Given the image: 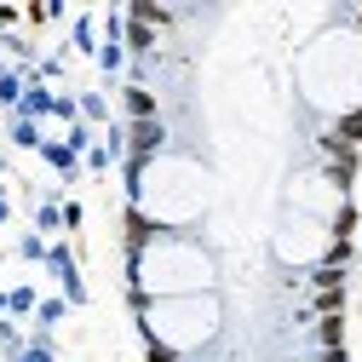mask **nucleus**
<instances>
[{
    "label": "nucleus",
    "instance_id": "nucleus-24",
    "mask_svg": "<svg viewBox=\"0 0 362 362\" xmlns=\"http://www.w3.org/2000/svg\"><path fill=\"white\" fill-rule=\"evenodd\" d=\"M0 310H6V293H0Z\"/></svg>",
    "mask_w": 362,
    "mask_h": 362
},
{
    "label": "nucleus",
    "instance_id": "nucleus-5",
    "mask_svg": "<svg viewBox=\"0 0 362 362\" xmlns=\"http://www.w3.org/2000/svg\"><path fill=\"white\" fill-rule=\"evenodd\" d=\"M334 139H339L345 150H356V144H362V115H345V121L334 127Z\"/></svg>",
    "mask_w": 362,
    "mask_h": 362
},
{
    "label": "nucleus",
    "instance_id": "nucleus-17",
    "mask_svg": "<svg viewBox=\"0 0 362 362\" xmlns=\"http://www.w3.org/2000/svg\"><path fill=\"white\" fill-rule=\"evenodd\" d=\"M110 161H115L110 150H86V167H93V173H110Z\"/></svg>",
    "mask_w": 362,
    "mask_h": 362
},
{
    "label": "nucleus",
    "instance_id": "nucleus-19",
    "mask_svg": "<svg viewBox=\"0 0 362 362\" xmlns=\"http://www.w3.org/2000/svg\"><path fill=\"white\" fill-rule=\"evenodd\" d=\"M12 362H52V356H47V345H29V351H18Z\"/></svg>",
    "mask_w": 362,
    "mask_h": 362
},
{
    "label": "nucleus",
    "instance_id": "nucleus-9",
    "mask_svg": "<svg viewBox=\"0 0 362 362\" xmlns=\"http://www.w3.org/2000/svg\"><path fill=\"white\" fill-rule=\"evenodd\" d=\"M40 310V328H52V322H64V299H47V305H35Z\"/></svg>",
    "mask_w": 362,
    "mask_h": 362
},
{
    "label": "nucleus",
    "instance_id": "nucleus-6",
    "mask_svg": "<svg viewBox=\"0 0 362 362\" xmlns=\"http://www.w3.org/2000/svg\"><path fill=\"white\" fill-rule=\"evenodd\" d=\"M12 144H23V150H40V132H35V121H12Z\"/></svg>",
    "mask_w": 362,
    "mask_h": 362
},
{
    "label": "nucleus",
    "instance_id": "nucleus-11",
    "mask_svg": "<svg viewBox=\"0 0 362 362\" xmlns=\"http://www.w3.org/2000/svg\"><path fill=\"white\" fill-rule=\"evenodd\" d=\"M98 64H104V69H121V40H104V47H98Z\"/></svg>",
    "mask_w": 362,
    "mask_h": 362
},
{
    "label": "nucleus",
    "instance_id": "nucleus-23",
    "mask_svg": "<svg viewBox=\"0 0 362 362\" xmlns=\"http://www.w3.org/2000/svg\"><path fill=\"white\" fill-rule=\"evenodd\" d=\"M6 213H12V207H6V196H0V218H6Z\"/></svg>",
    "mask_w": 362,
    "mask_h": 362
},
{
    "label": "nucleus",
    "instance_id": "nucleus-3",
    "mask_svg": "<svg viewBox=\"0 0 362 362\" xmlns=\"http://www.w3.org/2000/svg\"><path fill=\"white\" fill-rule=\"evenodd\" d=\"M40 156H47V161H52V167H58L64 178L75 173V150H69V144H40Z\"/></svg>",
    "mask_w": 362,
    "mask_h": 362
},
{
    "label": "nucleus",
    "instance_id": "nucleus-13",
    "mask_svg": "<svg viewBox=\"0 0 362 362\" xmlns=\"http://www.w3.org/2000/svg\"><path fill=\"white\" fill-rule=\"evenodd\" d=\"M75 47H81V52H98V40H93V23H86V18L75 23Z\"/></svg>",
    "mask_w": 362,
    "mask_h": 362
},
{
    "label": "nucleus",
    "instance_id": "nucleus-1",
    "mask_svg": "<svg viewBox=\"0 0 362 362\" xmlns=\"http://www.w3.org/2000/svg\"><path fill=\"white\" fill-rule=\"evenodd\" d=\"M47 264H52V276L64 282V293L81 305V299H86V288H81V276H75V259H69V247H47Z\"/></svg>",
    "mask_w": 362,
    "mask_h": 362
},
{
    "label": "nucleus",
    "instance_id": "nucleus-21",
    "mask_svg": "<svg viewBox=\"0 0 362 362\" xmlns=\"http://www.w3.org/2000/svg\"><path fill=\"white\" fill-rule=\"evenodd\" d=\"M322 362H351V356H345V345H328V351H322Z\"/></svg>",
    "mask_w": 362,
    "mask_h": 362
},
{
    "label": "nucleus",
    "instance_id": "nucleus-2",
    "mask_svg": "<svg viewBox=\"0 0 362 362\" xmlns=\"http://www.w3.org/2000/svg\"><path fill=\"white\" fill-rule=\"evenodd\" d=\"M161 139H167V132H161V121H139V127H132V156H156L161 150Z\"/></svg>",
    "mask_w": 362,
    "mask_h": 362
},
{
    "label": "nucleus",
    "instance_id": "nucleus-12",
    "mask_svg": "<svg viewBox=\"0 0 362 362\" xmlns=\"http://www.w3.org/2000/svg\"><path fill=\"white\" fill-rule=\"evenodd\" d=\"M339 339H345V322H339V316H328V322H322V351L339 345Z\"/></svg>",
    "mask_w": 362,
    "mask_h": 362
},
{
    "label": "nucleus",
    "instance_id": "nucleus-25",
    "mask_svg": "<svg viewBox=\"0 0 362 362\" xmlns=\"http://www.w3.org/2000/svg\"><path fill=\"white\" fill-rule=\"evenodd\" d=\"M0 167H6V156H0Z\"/></svg>",
    "mask_w": 362,
    "mask_h": 362
},
{
    "label": "nucleus",
    "instance_id": "nucleus-4",
    "mask_svg": "<svg viewBox=\"0 0 362 362\" xmlns=\"http://www.w3.org/2000/svg\"><path fill=\"white\" fill-rule=\"evenodd\" d=\"M127 110L139 115V121H156V98L144 93V86H132V93H127Z\"/></svg>",
    "mask_w": 362,
    "mask_h": 362
},
{
    "label": "nucleus",
    "instance_id": "nucleus-16",
    "mask_svg": "<svg viewBox=\"0 0 362 362\" xmlns=\"http://www.w3.org/2000/svg\"><path fill=\"white\" fill-rule=\"evenodd\" d=\"M40 230H64V213L47 202V207H40Z\"/></svg>",
    "mask_w": 362,
    "mask_h": 362
},
{
    "label": "nucleus",
    "instance_id": "nucleus-22",
    "mask_svg": "<svg viewBox=\"0 0 362 362\" xmlns=\"http://www.w3.org/2000/svg\"><path fill=\"white\" fill-rule=\"evenodd\" d=\"M150 362H178V356H173L167 345H150Z\"/></svg>",
    "mask_w": 362,
    "mask_h": 362
},
{
    "label": "nucleus",
    "instance_id": "nucleus-15",
    "mask_svg": "<svg viewBox=\"0 0 362 362\" xmlns=\"http://www.w3.org/2000/svg\"><path fill=\"white\" fill-rule=\"evenodd\" d=\"M18 253H23V259H47V242H40V236H23Z\"/></svg>",
    "mask_w": 362,
    "mask_h": 362
},
{
    "label": "nucleus",
    "instance_id": "nucleus-18",
    "mask_svg": "<svg viewBox=\"0 0 362 362\" xmlns=\"http://www.w3.org/2000/svg\"><path fill=\"white\" fill-rule=\"evenodd\" d=\"M81 115H93V121H98V115H104V98H98V93H86V98H81Z\"/></svg>",
    "mask_w": 362,
    "mask_h": 362
},
{
    "label": "nucleus",
    "instance_id": "nucleus-14",
    "mask_svg": "<svg viewBox=\"0 0 362 362\" xmlns=\"http://www.w3.org/2000/svg\"><path fill=\"white\" fill-rule=\"evenodd\" d=\"M6 310H35V293H29V288H12V293H6Z\"/></svg>",
    "mask_w": 362,
    "mask_h": 362
},
{
    "label": "nucleus",
    "instance_id": "nucleus-7",
    "mask_svg": "<svg viewBox=\"0 0 362 362\" xmlns=\"http://www.w3.org/2000/svg\"><path fill=\"white\" fill-rule=\"evenodd\" d=\"M0 104H23V81L18 75H0Z\"/></svg>",
    "mask_w": 362,
    "mask_h": 362
},
{
    "label": "nucleus",
    "instance_id": "nucleus-20",
    "mask_svg": "<svg viewBox=\"0 0 362 362\" xmlns=\"http://www.w3.org/2000/svg\"><path fill=\"white\" fill-rule=\"evenodd\" d=\"M0 345H12V356H18V334H12V322H0Z\"/></svg>",
    "mask_w": 362,
    "mask_h": 362
},
{
    "label": "nucleus",
    "instance_id": "nucleus-8",
    "mask_svg": "<svg viewBox=\"0 0 362 362\" xmlns=\"http://www.w3.org/2000/svg\"><path fill=\"white\" fill-rule=\"evenodd\" d=\"M127 47H132V52H150V47H156V35H150V23H132V40H127Z\"/></svg>",
    "mask_w": 362,
    "mask_h": 362
},
{
    "label": "nucleus",
    "instance_id": "nucleus-10",
    "mask_svg": "<svg viewBox=\"0 0 362 362\" xmlns=\"http://www.w3.org/2000/svg\"><path fill=\"white\" fill-rule=\"evenodd\" d=\"M316 288H322V293H334L339 288V264H322V270H316V276H310Z\"/></svg>",
    "mask_w": 362,
    "mask_h": 362
}]
</instances>
